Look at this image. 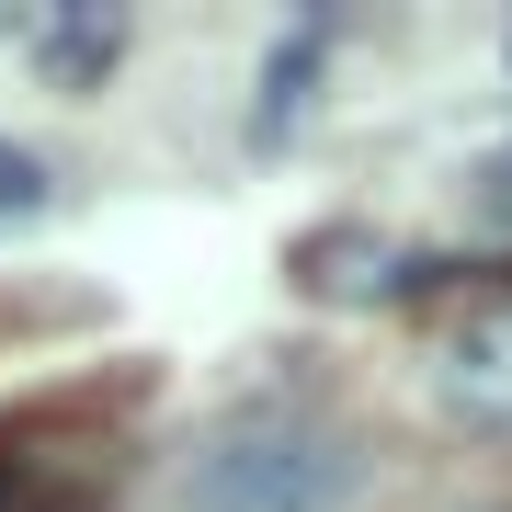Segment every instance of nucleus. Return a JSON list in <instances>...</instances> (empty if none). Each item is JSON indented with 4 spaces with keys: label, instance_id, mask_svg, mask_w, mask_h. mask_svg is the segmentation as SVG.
<instances>
[{
    "label": "nucleus",
    "instance_id": "3",
    "mask_svg": "<svg viewBox=\"0 0 512 512\" xmlns=\"http://www.w3.org/2000/svg\"><path fill=\"white\" fill-rule=\"evenodd\" d=\"M114 46H126V23H114V12H69V23H35V57H46L57 80H69V92L114 69Z\"/></svg>",
    "mask_w": 512,
    "mask_h": 512
},
{
    "label": "nucleus",
    "instance_id": "1",
    "mask_svg": "<svg viewBox=\"0 0 512 512\" xmlns=\"http://www.w3.org/2000/svg\"><path fill=\"white\" fill-rule=\"evenodd\" d=\"M353 501H365V444L319 421H228L171 490V512H353Z\"/></svg>",
    "mask_w": 512,
    "mask_h": 512
},
{
    "label": "nucleus",
    "instance_id": "4",
    "mask_svg": "<svg viewBox=\"0 0 512 512\" xmlns=\"http://www.w3.org/2000/svg\"><path fill=\"white\" fill-rule=\"evenodd\" d=\"M46 194H57V171L35 160V148H12V137H0V217H35Z\"/></svg>",
    "mask_w": 512,
    "mask_h": 512
},
{
    "label": "nucleus",
    "instance_id": "6",
    "mask_svg": "<svg viewBox=\"0 0 512 512\" xmlns=\"http://www.w3.org/2000/svg\"><path fill=\"white\" fill-rule=\"evenodd\" d=\"M501 57H512V35H501Z\"/></svg>",
    "mask_w": 512,
    "mask_h": 512
},
{
    "label": "nucleus",
    "instance_id": "5",
    "mask_svg": "<svg viewBox=\"0 0 512 512\" xmlns=\"http://www.w3.org/2000/svg\"><path fill=\"white\" fill-rule=\"evenodd\" d=\"M490 205H501V217H512V148H501V160H490Z\"/></svg>",
    "mask_w": 512,
    "mask_h": 512
},
{
    "label": "nucleus",
    "instance_id": "2",
    "mask_svg": "<svg viewBox=\"0 0 512 512\" xmlns=\"http://www.w3.org/2000/svg\"><path fill=\"white\" fill-rule=\"evenodd\" d=\"M433 387H444V410H456V421H478V433H512V308L467 319L456 342L433 353Z\"/></svg>",
    "mask_w": 512,
    "mask_h": 512
}]
</instances>
